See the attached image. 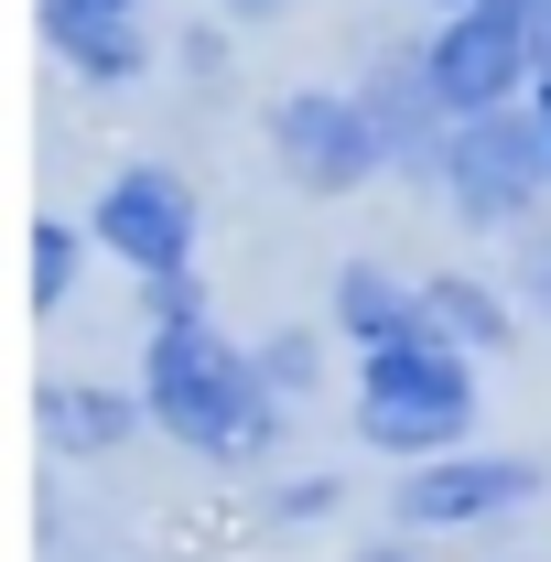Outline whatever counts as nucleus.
Instances as JSON below:
<instances>
[{
  "label": "nucleus",
  "mask_w": 551,
  "mask_h": 562,
  "mask_svg": "<svg viewBox=\"0 0 551 562\" xmlns=\"http://www.w3.org/2000/svg\"><path fill=\"white\" fill-rule=\"evenodd\" d=\"M140 401L151 422L173 432V443H195V454H271L281 432V390L260 379V357L227 347L206 314H173V325H151V347H140Z\"/></svg>",
  "instance_id": "f257e3e1"
},
{
  "label": "nucleus",
  "mask_w": 551,
  "mask_h": 562,
  "mask_svg": "<svg viewBox=\"0 0 551 562\" xmlns=\"http://www.w3.org/2000/svg\"><path fill=\"white\" fill-rule=\"evenodd\" d=\"M476 347L412 336V347H357V443L379 454H454L476 432Z\"/></svg>",
  "instance_id": "f03ea898"
},
{
  "label": "nucleus",
  "mask_w": 551,
  "mask_h": 562,
  "mask_svg": "<svg viewBox=\"0 0 551 562\" xmlns=\"http://www.w3.org/2000/svg\"><path fill=\"white\" fill-rule=\"evenodd\" d=\"M443 195L465 227H519V216L551 195V131L541 109H465L443 120Z\"/></svg>",
  "instance_id": "7ed1b4c3"
},
{
  "label": "nucleus",
  "mask_w": 551,
  "mask_h": 562,
  "mask_svg": "<svg viewBox=\"0 0 551 562\" xmlns=\"http://www.w3.org/2000/svg\"><path fill=\"white\" fill-rule=\"evenodd\" d=\"M421 66H432L443 120H465V109H508L519 87H541V0H465L454 22H432Z\"/></svg>",
  "instance_id": "20e7f679"
},
{
  "label": "nucleus",
  "mask_w": 551,
  "mask_h": 562,
  "mask_svg": "<svg viewBox=\"0 0 551 562\" xmlns=\"http://www.w3.org/2000/svg\"><path fill=\"white\" fill-rule=\"evenodd\" d=\"M271 151L292 162V184L357 195V184L390 162V131H379V109H368L357 87H292V98L271 109Z\"/></svg>",
  "instance_id": "39448f33"
},
{
  "label": "nucleus",
  "mask_w": 551,
  "mask_h": 562,
  "mask_svg": "<svg viewBox=\"0 0 551 562\" xmlns=\"http://www.w3.org/2000/svg\"><path fill=\"white\" fill-rule=\"evenodd\" d=\"M87 238L120 260V271H195V184L162 173V162H131L109 173V195L87 206Z\"/></svg>",
  "instance_id": "423d86ee"
},
{
  "label": "nucleus",
  "mask_w": 551,
  "mask_h": 562,
  "mask_svg": "<svg viewBox=\"0 0 551 562\" xmlns=\"http://www.w3.org/2000/svg\"><path fill=\"white\" fill-rule=\"evenodd\" d=\"M519 497H541V465H530V454H421L390 508H401L412 530H454V519H497V508H519Z\"/></svg>",
  "instance_id": "0eeeda50"
},
{
  "label": "nucleus",
  "mask_w": 551,
  "mask_h": 562,
  "mask_svg": "<svg viewBox=\"0 0 551 562\" xmlns=\"http://www.w3.org/2000/svg\"><path fill=\"white\" fill-rule=\"evenodd\" d=\"M336 325H346V347H412V336H443V325H432V292H421V281H390L379 260H346V271H336Z\"/></svg>",
  "instance_id": "6e6552de"
},
{
  "label": "nucleus",
  "mask_w": 551,
  "mask_h": 562,
  "mask_svg": "<svg viewBox=\"0 0 551 562\" xmlns=\"http://www.w3.org/2000/svg\"><path fill=\"white\" fill-rule=\"evenodd\" d=\"M44 44H55L76 76H98V87H131V76L151 66L140 22L131 11H98V0H44Z\"/></svg>",
  "instance_id": "1a4fd4ad"
},
{
  "label": "nucleus",
  "mask_w": 551,
  "mask_h": 562,
  "mask_svg": "<svg viewBox=\"0 0 551 562\" xmlns=\"http://www.w3.org/2000/svg\"><path fill=\"white\" fill-rule=\"evenodd\" d=\"M140 422H151V401H120V390H44V432L55 443H76V454H120Z\"/></svg>",
  "instance_id": "9d476101"
},
{
  "label": "nucleus",
  "mask_w": 551,
  "mask_h": 562,
  "mask_svg": "<svg viewBox=\"0 0 551 562\" xmlns=\"http://www.w3.org/2000/svg\"><path fill=\"white\" fill-rule=\"evenodd\" d=\"M421 292H432V325H443L454 347H476V357H497L508 336H519V314H508V303H497L476 271H432Z\"/></svg>",
  "instance_id": "9b49d317"
},
{
  "label": "nucleus",
  "mask_w": 551,
  "mask_h": 562,
  "mask_svg": "<svg viewBox=\"0 0 551 562\" xmlns=\"http://www.w3.org/2000/svg\"><path fill=\"white\" fill-rule=\"evenodd\" d=\"M260 379H271L281 401H314V379H325V336H303V325L260 336Z\"/></svg>",
  "instance_id": "f8f14e48"
},
{
  "label": "nucleus",
  "mask_w": 551,
  "mask_h": 562,
  "mask_svg": "<svg viewBox=\"0 0 551 562\" xmlns=\"http://www.w3.org/2000/svg\"><path fill=\"white\" fill-rule=\"evenodd\" d=\"M76 292V227L66 216H33V314H55Z\"/></svg>",
  "instance_id": "ddd939ff"
},
{
  "label": "nucleus",
  "mask_w": 551,
  "mask_h": 562,
  "mask_svg": "<svg viewBox=\"0 0 551 562\" xmlns=\"http://www.w3.org/2000/svg\"><path fill=\"white\" fill-rule=\"evenodd\" d=\"M140 303H151V325H173V314H206L195 271H151V281H140Z\"/></svg>",
  "instance_id": "4468645a"
},
{
  "label": "nucleus",
  "mask_w": 551,
  "mask_h": 562,
  "mask_svg": "<svg viewBox=\"0 0 551 562\" xmlns=\"http://www.w3.org/2000/svg\"><path fill=\"white\" fill-rule=\"evenodd\" d=\"M519 292L551 314V238H530V249H519Z\"/></svg>",
  "instance_id": "2eb2a0df"
},
{
  "label": "nucleus",
  "mask_w": 551,
  "mask_h": 562,
  "mask_svg": "<svg viewBox=\"0 0 551 562\" xmlns=\"http://www.w3.org/2000/svg\"><path fill=\"white\" fill-rule=\"evenodd\" d=\"M325 508H336V476H303V487L281 497V519H325Z\"/></svg>",
  "instance_id": "dca6fc26"
},
{
  "label": "nucleus",
  "mask_w": 551,
  "mask_h": 562,
  "mask_svg": "<svg viewBox=\"0 0 551 562\" xmlns=\"http://www.w3.org/2000/svg\"><path fill=\"white\" fill-rule=\"evenodd\" d=\"M227 11H238V22H271V11H281V0H227Z\"/></svg>",
  "instance_id": "f3484780"
},
{
  "label": "nucleus",
  "mask_w": 551,
  "mask_h": 562,
  "mask_svg": "<svg viewBox=\"0 0 551 562\" xmlns=\"http://www.w3.org/2000/svg\"><path fill=\"white\" fill-rule=\"evenodd\" d=\"M530 109H541V131H551V66H541V87H530Z\"/></svg>",
  "instance_id": "a211bd4d"
},
{
  "label": "nucleus",
  "mask_w": 551,
  "mask_h": 562,
  "mask_svg": "<svg viewBox=\"0 0 551 562\" xmlns=\"http://www.w3.org/2000/svg\"><path fill=\"white\" fill-rule=\"evenodd\" d=\"M541 66H551V0H541Z\"/></svg>",
  "instance_id": "6ab92c4d"
},
{
  "label": "nucleus",
  "mask_w": 551,
  "mask_h": 562,
  "mask_svg": "<svg viewBox=\"0 0 551 562\" xmlns=\"http://www.w3.org/2000/svg\"><path fill=\"white\" fill-rule=\"evenodd\" d=\"M98 11H140V0H98Z\"/></svg>",
  "instance_id": "aec40b11"
},
{
  "label": "nucleus",
  "mask_w": 551,
  "mask_h": 562,
  "mask_svg": "<svg viewBox=\"0 0 551 562\" xmlns=\"http://www.w3.org/2000/svg\"><path fill=\"white\" fill-rule=\"evenodd\" d=\"M379 562H412V552H379Z\"/></svg>",
  "instance_id": "412c9836"
},
{
  "label": "nucleus",
  "mask_w": 551,
  "mask_h": 562,
  "mask_svg": "<svg viewBox=\"0 0 551 562\" xmlns=\"http://www.w3.org/2000/svg\"><path fill=\"white\" fill-rule=\"evenodd\" d=\"M443 11H465V0H443Z\"/></svg>",
  "instance_id": "4be33fe9"
}]
</instances>
